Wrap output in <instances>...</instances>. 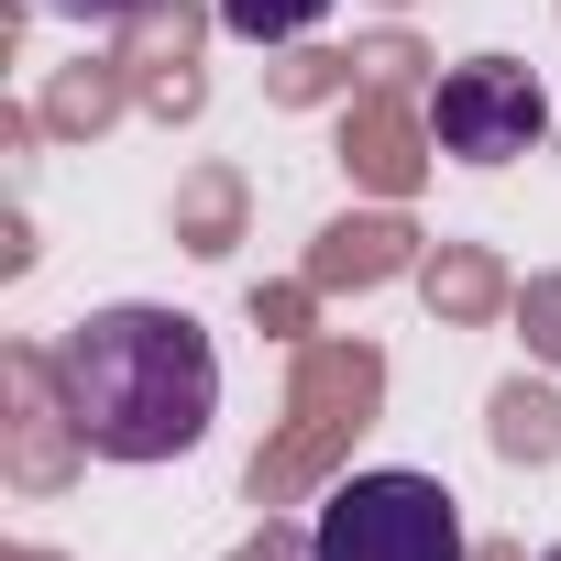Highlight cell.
Returning <instances> with one entry per match:
<instances>
[{
	"label": "cell",
	"instance_id": "6da1fadb",
	"mask_svg": "<svg viewBox=\"0 0 561 561\" xmlns=\"http://www.w3.org/2000/svg\"><path fill=\"white\" fill-rule=\"evenodd\" d=\"M45 386L56 419L78 430V451L100 462H176L209 440L220 419V353L187 309H89L78 331L45 342Z\"/></svg>",
	"mask_w": 561,
	"mask_h": 561
},
{
	"label": "cell",
	"instance_id": "7a4b0ae2",
	"mask_svg": "<svg viewBox=\"0 0 561 561\" xmlns=\"http://www.w3.org/2000/svg\"><path fill=\"white\" fill-rule=\"evenodd\" d=\"M309 561H462V495L440 473H353L320 495Z\"/></svg>",
	"mask_w": 561,
	"mask_h": 561
},
{
	"label": "cell",
	"instance_id": "3957f363",
	"mask_svg": "<svg viewBox=\"0 0 561 561\" xmlns=\"http://www.w3.org/2000/svg\"><path fill=\"white\" fill-rule=\"evenodd\" d=\"M539 133H550L539 67H517V56H462V67H440V89H430V144H440V154H462V165H517Z\"/></svg>",
	"mask_w": 561,
	"mask_h": 561
},
{
	"label": "cell",
	"instance_id": "277c9868",
	"mask_svg": "<svg viewBox=\"0 0 561 561\" xmlns=\"http://www.w3.org/2000/svg\"><path fill=\"white\" fill-rule=\"evenodd\" d=\"M342 12V0H220V23L242 34V45H298V34H320Z\"/></svg>",
	"mask_w": 561,
	"mask_h": 561
},
{
	"label": "cell",
	"instance_id": "5b68a950",
	"mask_svg": "<svg viewBox=\"0 0 561 561\" xmlns=\"http://www.w3.org/2000/svg\"><path fill=\"white\" fill-rule=\"evenodd\" d=\"M45 12H56V23H89V34H100V23H133L144 0H45Z\"/></svg>",
	"mask_w": 561,
	"mask_h": 561
},
{
	"label": "cell",
	"instance_id": "8992f818",
	"mask_svg": "<svg viewBox=\"0 0 561 561\" xmlns=\"http://www.w3.org/2000/svg\"><path fill=\"white\" fill-rule=\"evenodd\" d=\"M539 561H561V550H539Z\"/></svg>",
	"mask_w": 561,
	"mask_h": 561
}]
</instances>
